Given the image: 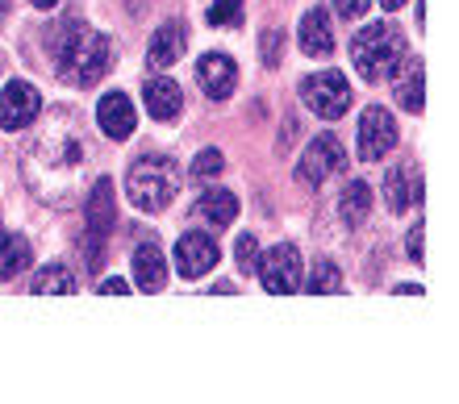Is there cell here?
I'll return each mask as SVG.
<instances>
[{
  "label": "cell",
  "instance_id": "obj_1",
  "mask_svg": "<svg viewBox=\"0 0 459 404\" xmlns=\"http://www.w3.org/2000/svg\"><path fill=\"white\" fill-rule=\"evenodd\" d=\"M80 176H84V142L80 121L72 113H50L47 125L30 138L22 155V179L38 201L55 209H72L80 201Z\"/></svg>",
  "mask_w": 459,
  "mask_h": 404
},
{
  "label": "cell",
  "instance_id": "obj_2",
  "mask_svg": "<svg viewBox=\"0 0 459 404\" xmlns=\"http://www.w3.org/2000/svg\"><path fill=\"white\" fill-rule=\"evenodd\" d=\"M50 55H55V67L72 88H92L109 72L113 42L100 30H88L80 21H63L55 30V38H50Z\"/></svg>",
  "mask_w": 459,
  "mask_h": 404
},
{
  "label": "cell",
  "instance_id": "obj_3",
  "mask_svg": "<svg viewBox=\"0 0 459 404\" xmlns=\"http://www.w3.org/2000/svg\"><path fill=\"white\" fill-rule=\"evenodd\" d=\"M126 192L143 213H163L176 192H180V167L171 163L168 155H143L134 159L130 176H126Z\"/></svg>",
  "mask_w": 459,
  "mask_h": 404
},
{
  "label": "cell",
  "instance_id": "obj_4",
  "mask_svg": "<svg viewBox=\"0 0 459 404\" xmlns=\"http://www.w3.org/2000/svg\"><path fill=\"white\" fill-rule=\"evenodd\" d=\"M351 59H355V67H359V75L368 83L385 80V75H393V67L405 59V34L388 21L363 25L359 34L351 38Z\"/></svg>",
  "mask_w": 459,
  "mask_h": 404
},
{
  "label": "cell",
  "instance_id": "obj_5",
  "mask_svg": "<svg viewBox=\"0 0 459 404\" xmlns=\"http://www.w3.org/2000/svg\"><path fill=\"white\" fill-rule=\"evenodd\" d=\"M84 226H88V238H92V254H88V271H97L100 267V242L113 234L117 226V196H113V179H97L92 192H88L84 201Z\"/></svg>",
  "mask_w": 459,
  "mask_h": 404
},
{
  "label": "cell",
  "instance_id": "obj_6",
  "mask_svg": "<svg viewBox=\"0 0 459 404\" xmlns=\"http://www.w3.org/2000/svg\"><path fill=\"white\" fill-rule=\"evenodd\" d=\"M301 100L305 108H314L317 117L334 121L351 108V83L342 72H317L309 80H301Z\"/></svg>",
  "mask_w": 459,
  "mask_h": 404
},
{
  "label": "cell",
  "instance_id": "obj_7",
  "mask_svg": "<svg viewBox=\"0 0 459 404\" xmlns=\"http://www.w3.org/2000/svg\"><path fill=\"white\" fill-rule=\"evenodd\" d=\"M259 279H264V288L272 292V297H292L297 288H301V271H305V262H301V250L292 246V242H280V246H272L259 259Z\"/></svg>",
  "mask_w": 459,
  "mask_h": 404
},
{
  "label": "cell",
  "instance_id": "obj_8",
  "mask_svg": "<svg viewBox=\"0 0 459 404\" xmlns=\"http://www.w3.org/2000/svg\"><path fill=\"white\" fill-rule=\"evenodd\" d=\"M347 167V155H342V142L334 133H317L314 142L305 146L301 163H297V179H301L305 188H322L334 171Z\"/></svg>",
  "mask_w": 459,
  "mask_h": 404
},
{
  "label": "cell",
  "instance_id": "obj_9",
  "mask_svg": "<svg viewBox=\"0 0 459 404\" xmlns=\"http://www.w3.org/2000/svg\"><path fill=\"white\" fill-rule=\"evenodd\" d=\"M393 146H397V121H393V113L380 108V105L363 108V117H359V159L363 163H380Z\"/></svg>",
  "mask_w": 459,
  "mask_h": 404
},
{
  "label": "cell",
  "instance_id": "obj_10",
  "mask_svg": "<svg viewBox=\"0 0 459 404\" xmlns=\"http://www.w3.org/2000/svg\"><path fill=\"white\" fill-rule=\"evenodd\" d=\"M38 113H42V96H38L34 83H4V92H0V130H25V125L38 121Z\"/></svg>",
  "mask_w": 459,
  "mask_h": 404
},
{
  "label": "cell",
  "instance_id": "obj_11",
  "mask_svg": "<svg viewBox=\"0 0 459 404\" xmlns=\"http://www.w3.org/2000/svg\"><path fill=\"white\" fill-rule=\"evenodd\" d=\"M221 259L218 242L209 238V234H201V229H193V234H184L180 242H176V271L184 275V279H201L205 271H213Z\"/></svg>",
  "mask_w": 459,
  "mask_h": 404
},
{
  "label": "cell",
  "instance_id": "obj_12",
  "mask_svg": "<svg viewBox=\"0 0 459 404\" xmlns=\"http://www.w3.org/2000/svg\"><path fill=\"white\" fill-rule=\"evenodd\" d=\"M196 83H201V92L209 100H226L234 92V83H238V67H234L230 55H205L196 63Z\"/></svg>",
  "mask_w": 459,
  "mask_h": 404
},
{
  "label": "cell",
  "instance_id": "obj_13",
  "mask_svg": "<svg viewBox=\"0 0 459 404\" xmlns=\"http://www.w3.org/2000/svg\"><path fill=\"white\" fill-rule=\"evenodd\" d=\"M97 121H100V130L109 133L113 142H126V138L134 133V125H138V117H134V105H130V96H126V92L100 96Z\"/></svg>",
  "mask_w": 459,
  "mask_h": 404
},
{
  "label": "cell",
  "instance_id": "obj_14",
  "mask_svg": "<svg viewBox=\"0 0 459 404\" xmlns=\"http://www.w3.org/2000/svg\"><path fill=\"white\" fill-rule=\"evenodd\" d=\"M385 201L393 213H405L410 204L422 201V176H418V167L413 163H397L388 171L385 179Z\"/></svg>",
  "mask_w": 459,
  "mask_h": 404
},
{
  "label": "cell",
  "instance_id": "obj_15",
  "mask_svg": "<svg viewBox=\"0 0 459 404\" xmlns=\"http://www.w3.org/2000/svg\"><path fill=\"white\" fill-rule=\"evenodd\" d=\"M134 284L143 292H159L168 284V262H163V250L155 238H146L134 246Z\"/></svg>",
  "mask_w": 459,
  "mask_h": 404
},
{
  "label": "cell",
  "instance_id": "obj_16",
  "mask_svg": "<svg viewBox=\"0 0 459 404\" xmlns=\"http://www.w3.org/2000/svg\"><path fill=\"white\" fill-rule=\"evenodd\" d=\"M143 96H146V113H151L155 121L180 117L184 92H180V83H176V80H168V75H155V80L143 83Z\"/></svg>",
  "mask_w": 459,
  "mask_h": 404
},
{
  "label": "cell",
  "instance_id": "obj_17",
  "mask_svg": "<svg viewBox=\"0 0 459 404\" xmlns=\"http://www.w3.org/2000/svg\"><path fill=\"white\" fill-rule=\"evenodd\" d=\"M188 30H184V21H168L163 30H159L155 38H151V47H146V67H155V72H163V67H171V63H180L184 47H188Z\"/></svg>",
  "mask_w": 459,
  "mask_h": 404
},
{
  "label": "cell",
  "instance_id": "obj_18",
  "mask_svg": "<svg viewBox=\"0 0 459 404\" xmlns=\"http://www.w3.org/2000/svg\"><path fill=\"white\" fill-rule=\"evenodd\" d=\"M393 88L405 113H422V59H401L393 67Z\"/></svg>",
  "mask_w": 459,
  "mask_h": 404
},
{
  "label": "cell",
  "instance_id": "obj_19",
  "mask_svg": "<svg viewBox=\"0 0 459 404\" xmlns=\"http://www.w3.org/2000/svg\"><path fill=\"white\" fill-rule=\"evenodd\" d=\"M301 50L314 55V59H326L330 50H334V30H330L326 9H309L301 17Z\"/></svg>",
  "mask_w": 459,
  "mask_h": 404
},
{
  "label": "cell",
  "instance_id": "obj_20",
  "mask_svg": "<svg viewBox=\"0 0 459 404\" xmlns=\"http://www.w3.org/2000/svg\"><path fill=\"white\" fill-rule=\"evenodd\" d=\"M75 288H80V279L72 275V267H63V262H50V267H42V271L34 275L30 292H34V297H72Z\"/></svg>",
  "mask_w": 459,
  "mask_h": 404
},
{
  "label": "cell",
  "instance_id": "obj_21",
  "mask_svg": "<svg viewBox=\"0 0 459 404\" xmlns=\"http://www.w3.org/2000/svg\"><path fill=\"white\" fill-rule=\"evenodd\" d=\"M196 217L209 221L213 229H226L234 217H238V201L230 196V192H205L201 201H196Z\"/></svg>",
  "mask_w": 459,
  "mask_h": 404
},
{
  "label": "cell",
  "instance_id": "obj_22",
  "mask_svg": "<svg viewBox=\"0 0 459 404\" xmlns=\"http://www.w3.org/2000/svg\"><path fill=\"white\" fill-rule=\"evenodd\" d=\"M30 259H34V250H30V242H25L22 234H4V238H0V279L22 275L25 267H30Z\"/></svg>",
  "mask_w": 459,
  "mask_h": 404
},
{
  "label": "cell",
  "instance_id": "obj_23",
  "mask_svg": "<svg viewBox=\"0 0 459 404\" xmlns=\"http://www.w3.org/2000/svg\"><path fill=\"white\" fill-rule=\"evenodd\" d=\"M368 213H372V188L363 179H351L347 192H342V217H347V226H359Z\"/></svg>",
  "mask_w": 459,
  "mask_h": 404
},
{
  "label": "cell",
  "instance_id": "obj_24",
  "mask_svg": "<svg viewBox=\"0 0 459 404\" xmlns=\"http://www.w3.org/2000/svg\"><path fill=\"white\" fill-rule=\"evenodd\" d=\"M342 275H339V267H334V262L330 259H322L314 267V275H309V292H314V297H322V292H330V297H334V292H342Z\"/></svg>",
  "mask_w": 459,
  "mask_h": 404
},
{
  "label": "cell",
  "instance_id": "obj_25",
  "mask_svg": "<svg viewBox=\"0 0 459 404\" xmlns=\"http://www.w3.org/2000/svg\"><path fill=\"white\" fill-rule=\"evenodd\" d=\"M205 21L209 25H238L242 21V0H209Z\"/></svg>",
  "mask_w": 459,
  "mask_h": 404
},
{
  "label": "cell",
  "instance_id": "obj_26",
  "mask_svg": "<svg viewBox=\"0 0 459 404\" xmlns=\"http://www.w3.org/2000/svg\"><path fill=\"white\" fill-rule=\"evenodd\" d=\"M221 167H226V159H221V150H201L193 163V176L196 179H218Z\"/></svg>",
  "mask_w": 459,
  "mask_h": 404
},
{
  "label": "cell",
  "instance_id": "obj_27",
  "mask_svg": "<svg viewBox=\"0 0 459 404\" xmlns=\"http://www.w3.org/2000/svg\"><path fill=\"white\" fill-rule=\"evenodd\" d=\"M259 47H264V67H280V55H284V34H280V30H264V34H259Z\"/></svg>",
  "mask_w": 459,
  "mask_h": 404
},
{
  "label": "cell",
  "instance_id": "obj_28",
  "mask_svg": "<svg viewBox=\"0 0 459 404\" xmlns=\"http://www.w3.org/2000/svg\"><path fill=\"white\" fill-rule=\"evenodd\" d=\"M234 254H238L242 271H255V267H259V242H255V234H242L238 246H234Z\"/></svg>",
  "mask_w": 459,
  "mask_h": 404
},
{
  "label": "cell",
  "instance_id": "obj_29",
  "mask_svg": "<svg viewBox=\"0 0 459 404\" xmlns=\"http://www.w3.org/2000/svg\"><path fill=\"white\" fill-rule=\"evenodd\" d=\"M334 9H339L347 21H355V17H363V13L372 9V0H334Z\"/></svg>",
  "mask_w": 459,
  "mask_h": 404
},
{
  "label": "cell",
  "instance_id": "obj_30",
  "mask_svg": "<svg viewBox=\"0 0 459 404\" xmlns=\"http://www.w3.org/2000/svg\"><path fill=\"white\" fill-rule=\"evenodd\" d=\"M422 234H426V226L418 221V226L410 229V238H405V246H410V254H413L418 262H422Z\"/></svg>",
  "mask_w": 459,
  "mask_h": 404
},
{
  "label": "cell",
  "instance_id": "obj_31",
  "mask_svg": "<svg viewBox=\"0 0 459 404\" xmlns=\"http://www.w3.org/2000/svg\"><path fill=\"white\" fill-rule=\"evenodd\" d=\"M100 292H105V297H126V292H130V284L113 275V279H100Z\"/></svg>",
  "mask_w": 459,
  "mask_h": 404
},
{
  "label": "cell",
  "instance_id": "obj_32",
  "mask_svg": "<svg viewBox=\"0 0 459 404\" xmlns=\"http://www.w3.org/2000/svg\"><path fill=\"white\" fill-rule=\"evenodd\" d=\"M38 9H55V4H59V0H34Z\"/></svg>",
  "mask_w": 459,
  "mask_h": 404
},
{
  "label": "cell",
  "instance_id": "obj_33",
  "mask_svg": "<svg viewBox=\"0 0 459 404\" xmlns=\"http://www.w3.org/2000/svg\"><path fill=\"white\" fill-rule=\"evenodd\" d=\"M380 4H385V9H401V4H405V0H380Z\"/></svg>",
  "mask_w": 459,
  "mask_h": 404
},
{
  "label": "cell",
  "instance_id": "obj_34",
  "mask_svg": "<svg viewBox=\"0 0 459 404\" xmlns=\"http://www.w3.org/2000/svg\"><path fill=\"white\" fill-rule=\"evenodd\" d=\"M143 4H155V0H130V9H143Z\"/></svg>",
  "mask_w": 459,
  "mask_h": 404
}]
</instances>
